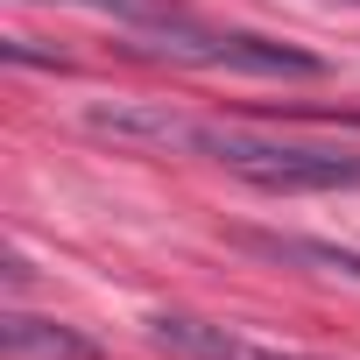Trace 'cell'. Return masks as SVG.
Segmentation results:
<instances>
[{"label": "cell", "mask_w": 360, "mask_h": 360, "mask_svg": "<svg viewBox=\"0 0 360 360\" xmlns=\"http://www.w3.org/2000/svg\"><path fill=\"white\" fill-rule=\"evenodd\" d=\"M141 50L191 64V71H240V78H325V57L269 36H233V29H191L184 15H155L141 22Z\"/></svg>", "instance_id": "6da1fadb"}, {"label": "cell", "mask_w": 360, "mask_h": 360, "mask_svg": "<svg viewBox=\"0 0 360 360\" xmlns=\"http://www.w3.org/2000/svg\"><path fill=\"white\" fill-rule=\"evenodd\" d=\"M198 155L226 162L255 191H339V184H360V155H346V148L269 141V134H240V127H212V120H205V148Z\"/></svg>", "instance_id": "7a4b0ae2"}, {"label": "cell", "mask_w": 360, "mask_h": 360, "mask_svg": "<svg viewBox=\"0 0 360 360\" xmlns=\"http://www.w3.org/2000/svg\"><path fill=\"white\" fill-rule=\"evenodd\" d=\"M155 339H162L169 353H184V360H311V353H297V346H269V339H255V332H240V325L176 318V311L155 318Z\"/></svg>", "instance_id": "3957f363"}, {"label": "cell", "mask_w": 360, "mask_h": 360, "mask_svg": "<svg viewBox=\"0 0 360 360\" xmlns=\"http://www.w3.org/2000/svg\"><path fill=\"white\" fill-rule=\"evenodd\" d=\"M85 127L92 134H113V141H134V148H176V155H198L205 148V120H184L169 106H92Z\"/></svg>", "instance_id": "277c9868"}, {"label": "cell", "mask_w": 360, "mask_h": 360, "mask_svg": "<svg viewBox=\"0 0 360 360\" xmlns=\"http://www.w3.org/2000/svg\"><path fill=\"white\" fill-rule=\"evenodd\" d=\"M0 339H8V353H22V360H99V346L85 332L50 325V318H29V311L0 318Z\"/></svg>", "instance_id": "5b68a950"}, {"label": "cell", "mask_w": 360, "mask_h": 360, "mask_svg": "<svg viewBox=\"0 0 360 360\" xmlns=\"http://www.w3.org/2000/svg\"><path fill=\"white\" fill-rule=\"evenodd\" d=\"M255 255H276V262H304V269H325V276H346L360 283V255L353 248H332V240H297V233H240Z\"/></svg>", "instance_id": "8992f818"}]
</instances>
